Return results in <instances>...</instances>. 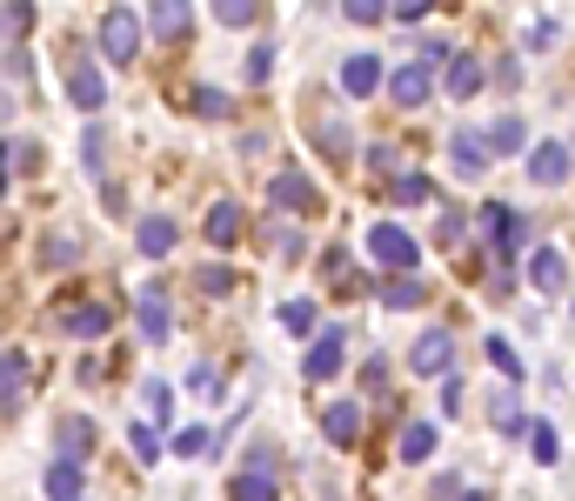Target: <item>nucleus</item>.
Returning a JSON list of instances; mask_svg holds the SVG:
<instances>
[{
    "label": "nucleus",
    "instance_id": "nucleus-2",
    "mask_svg": "<svg viewBox=\"0 0 575 501\" xmlns=\"http://www.w3.org/2000/svg\"><path fill=\"white\" fill-rule=\"evenodd\" d=\"M141 21H134V8H108L101 14V54L108 60H121V67H134V54H141Z\"/></svg>",
    "mask_w": 575,
    "mask_h": 501
},
{
    "label": "nucleus",
    "instance_id": "nucleus-6",
    "mask_svg": "<svg viewBox=\"0 0 575 501\" xmlns=\"http://www.w3.org/2000/svg\"><path fill=\"white\" fill-rule=\"evenodd\" d=\"M408 368H416V375H449L455 368V334L449 327H422L416 348H408Z\"/></svg>",
    "mask_w": 575,
    "mask_h": 501
},
{
    "label": "nucleus",
    "instance_id": "nucleus-22",
    "mask_svg": "<svg viewBox=\"0 0 575 501\" xmlns=\"http://www.w3.org/2000/svg\"><path fill=\"white\" fill-rule=\"evenodd\" d=\"M395 455H401V461H429V455H435V422H408L401 442H395Z\"/></svg>",
    "mask_w": 575,
    "mask_h": 501
},
{
    "label": "nucleus",
    "instance_id": "nucleus-41",
    "mask_svg": "<svg viewBox=\"0 0 575 501\" xmlns=\"http://www.w3.org/2000/svg\"><path fill=\"white\" fill-rule=\"evenodd\" d=\"M34 27V0H8V41H21Z\"/></svg>",
    "mask_w": 575,
    "mask_h": 501
},
{
    "label": "nucleus",
    "instance_id": "nucleus-42",
    "mask_svg": "<svg viewBox=\"0 0 575 501\" xmlns=\"http://www.w3.org/2000/svg\"><path fill=\"white\" fill-rule=\"evenodd\" d=\"M395 194H401L408 208H422V201H429V181H422V175H395Z\"/></svg>",
    "mask_w": 575,
    "mask_h": 501
},
{
    "label": "nucleus",
    "instance_id": "nucleus-29",
    "mask_svg": "<svg viewBox=\"0 0 575 501\" xmlns=\"http://www.w3.org/2000/svg\"><path fill=\"white\" fill-rule=\"evenodd\" d=\"M168 448H175L181 461H195V455H208V448H221V442H214L201 422H188V428H175V442H168Z\"/></svg>",
    "mask_w": 575,
    "mask_h": 501
},
{
    "label": "nucleus",
    "instance_id": "nucleus-36",
    "mask_svg": "<svg viewBox=\"0 0 575 501\" xmlns=\"http://www.w3.org/2000/svg\"><path fill=\"white\" fill-rule=\"evenodd\" d=\"M80 154H88V175H101V154H108V134H101V121H88V134H80Z\"/></svg>",
    "mask_w": 575,
    "mask_h": 501
},
{
    "label": "nucleus",
    "instance_id": "nucleus-34",
    "mask_svg": "<svg viewBox=\"0 0 575 501\" xmlns=\"http://www.w3.org/2000/svg\"><path fill=\"white\" fill-rule=\"evenodd\" d=\"M342 14L355 27H375V21H388V0H342Z\"/></svg>",
    "mask_w": 575,
    "mask_h": 501
},
{
    "label": "nucleus",
    "instance_id": "nucleus-25",
    "mask_svg": "<svg viewBox=\"0 0 575 501\" xmlns=\"http://www.w3.org/2000/svg\"><path fill=\"white\" fill-rule=\"evenodd\" d=\"M488 147H496V154H522V147H529V127H522L516 114H502L496 127H488Z\"/></svg>",
    "mask_w": 575,
    "mask_h": 501
},
{
    "label": "nucleus",
    "instance_id": "nucleus-27",
    "mask_svg": "<svg viewBox=\"0 0 575 501\" xmlns=\"http://www.w3.org/2000/svg\"><path fill=\"white\" fill-rule=\"evenodd\" d=\"M188 108H195L201 121H228V114H234V101H228L221 88H188Z\"/></svg>",
    "mask_w": 575,
    "mask_h": 501
},
{
    "label": "nucleus",
    "instance_id": "nucleus-13",
    "mask_svg": "<svg viewBox=\"0 0 575 501\" xmlns=\"http://www.w3.org/2000/svg\"><path fill=\"white\" fill-rule=\"evenodd\" d=\"M21 388H27V348H8V361H0V408H8V428L21 422Z\"/></svg>",
    "mask_w": 575,
    "mask_h": 501
},
{
    "label": "nucleus",
    "instance_id": "nucleus-11",
    "mask_svg": "<svg viewBox=\"0 0 575 501\" xmlns=\"http://www.w3.org/2000/svg\"><path fill=\"white\" fill-rule=\"evenodd\" d=\"M175 241H181V227L168 221V214H141V227H134V247L147 261H161V255H175Z\"/></svg>",
    "mask_w": 575,
    "mask_h": 501
},
{
    "label": "nucleus",
    "instance_id": "nucleus-16",
    "mask_svg": "<svg viewBox=\"0 0 575 501\" xmlns=\"http://www.w3.org/2000/svg\"><path fill=\"white\" fill-rule=\"evenodd\" d=\"M342 348H349V334H342V327H328V334H321V342L308 348V361H301V375H308V381H328V375H335V368H342Z\"/></svg>",
    "mask_w": 575,
    "mask_h": 501
},
{
    "label": "nucleus",
    "instance_id": "nucleus-8",
    "mask_svg": "<svg viewBox=\"0 0 575 501\" xmlns=\"http://www.w3.org/2000/svg\"><path fill=\"white\" fill-rule=\"evenodd\" d=\"M482 221H488V234H496L502 268H516V247L529 241V214H516V208H502V201H488V208H482Z\"/></svg>",
    "mask_w": 575,
    "mask_h": 501
},
{
    "label": "nucleus",
    "instance_id": "nucleus-51",
    "mask_svg": "<svg viewBox=\"0 0 575 501\" xmlns=\"http://www.w3.org/2000/svg\"><path fill=\"white\" fill-rule=\"evenodd\" d=\"M74 501H88V494H74Z\"/></svg>",
    "mask_w": 575,
    "mask_h": 501
},
{
    "label": "nucleus",
    "instance_id": "nucleus-39",
    "mask_svg": "<svg viewBox=\"0 0 575 501\" xmlns=\"http://www.w3.org/2000/svg\"><path fill=\"white\" fill-rule=\"evenodd\" d=\"M268 74H275V47H268V41H255V47H248V80L262 88Z\"/></svg>",
    "mask_w": 575,
    "mask_h": 501
},
{
    "label": "nucleus",
    "instance_id": "nucleus-50",
    "mask_svg": "<svg viewBox=\"0 0 575 501\" xmlns=\"http://www.w3.org/2000/svg\"><path fill=\"white\" fill-rule=\"evenodd\" d=\"M462 501H488V494H482V488H468V494H462Z\"/></svg>",
    "mask_w": 575,
    "mask_h": 501
},
{
    "label": "nucleus",
    "instance_id": "nucleus-7",
    "mask_svg": "<svg viewBox=\"0 0 575 501\" xmlns=\"http://www.w3.org/2000/svg\"><path fill=\"white\" fill-rule=\"evenodd\" d=\"M388 94H395V108H422L429 94H435V67L416 54V60H401L395 74H388Z\"/></svg>",
    "mask_w": 575,
    "mask_h": 501
},
{
    "label": "nucleus",
    "instance_id": "nucleus-10",
    "mask_svg": "<svg viewBox=\"0 0 575 501\" xmlns=\"http://www.w3.org/2000/svg\"><path fill=\"white\" fill-rule=\"evenodd\" d=\"M568 167H575V154H568L562 141H535V147H529V181H535V188H562Z\"/></svg>",
    "mask_w": 575,
    "mask_h": 501
},
{
    "label": "nucleus",
    "instance_id": "nucleus-17",
    "mask_svg": "<svg viewBox=\"0 0 575 501\" xmlns=\"http://www.w3.org/2000/svg\"><path fill=\"white\" fill-rule=\"evenodd\" d=\"M321 435L335 442V448H355V442H362V408H355V401L321 408Z\"/></svg>",
    "mask_w": 575,
    "mask_h": 501
},
{
    "label": "nucleus",
    "instance_id": "nucleus-46",
    "mask_svg": "<svg viewBox=\"0 0 575 501\" xmlns=\"http://www.w3.org/2000/svg\"><path fill=\"white\" fill-rule=\"evenodd\" d=\"M21 74H34V67H27V47H21V41H8V80H21Z\"/></svg>",
    "mask_w": 575,
    "mask_h": 501
},
{
    "label": "nucleus",
    "instance_id": "nucleus-24",
    "mask_svg": "<svg viewBox=\"0 0 575 501\" xmlns=\"http://www.w3.org/2000/svg\"><path fill=\"white\" fill-rule=\"evenodd\" d=\"M47 494H54V501H74V494H80V461L54 455V468H47Z\"/></svg>",
    "mask_w": 575,
    "mask_h": 501
},
{
    "label": "nucleus",
    "instance_id": "nucleus-32",
    "mask_svg": "<svg viewBox=\"0 0 575 501\" xmlns=\"http://www.w3.org/2000/svg\"><path fill=\"white\" fill-rule=\"evenodd\" d=\"M496 428H502V435H535V422L516 408V394H502V401H496Z\"/></svg>",
    "mask_w": 575,
    "mask_h": 501
},
{
    "label": "nucleus",
    "instance_id": "nucleus-26",
    "mask_svg": "<svg viewBox=\"0 0 575 501\" xmlns=\"http://www.w3.org/2000/svg\"><path fill=\"white\" fill-rule=\"evenodd\" d=\"M288 334H295V342H301V334H314V301L308 294H295V301H281V314H275Z\"/></svg>",
    "mask_w": 575,
    "mask_h": 501
},
{
    "label": "nucleus",
    "instance_id": "nucleus-43",
    "mask_svg": "<svg viewBox=\"0 0 575 501\" xmlns=\"http://www.w3.org/2000/svg\"><path fill=\"white\" fill-rule=\"evenodd\" d=\"M268 247H275V255H301V227H268Z\"/></svg>",
    "mask_w": 575,
    "mask_h": 501
},
{
    "label": "nucleus",
    "instance_id": "nucleus-3",
    "mask_svg": "<svg viewBox=\"0 0 575 501\" xmlns=\"http://www.w3.org/2000/svg\"><path fill=\"white\" fill-rule=\"evenodd\" d=\"M54 327L74 334V342H101V334L114 327V308L108 301H67V308H54Z\"/></svg>",
    "mask_w": 575,
    "mask_h": 501
},
{
    "label": "nucleus",
    "instance_id": "nucleus-21",
    "mask_svg": "<svg viewBox=\"0 0 575 501\" xmlns=\"http://www.w3.org/2000/svg\"><path fill=\"white\" fill-rule=\"evenodd\" d=\"M201 227H208V241H214V247H234V241H241V208H234V201H214Z\"/></svg>",
    "mask_w": 575,
    "mask_h": 501
},
{
    "label": "nucleus",
    "instance_id": "nucleus-44",
    "mask_svg": "<svg viewBox=\"0 0 575 501\" xmlns=\"http://www.w3.org/2000/svg\"><path fill=\"white\" fill-rule=\"evenodd\" d=\"M529 442H535V461H555V455H562V442H555V428H549V422H535V435H529Z\"/></svg>",
    "mask_w": 575,
    "mask_h": 501
},
{
    "label": "nucleus",
    "instance_id": "nucleus-38",
    "mask_svg": "<svg viewBox=\"0 0 575 501\" xmlns=\"http://www.w3.org/2000/svg\"><path fill=\"white\" fill-rule=\"evenodd\" d=\"M21 167H27V175L41 167V147H34V141H8V181L21 175Z\"/></svg>",
    "mask_w": 575,
    "mask_h": 501
},
{
    "label": "nucleus",
    "instance_id": "nucleus-33",
    "mask_svg": "<svg viewBox=\"0 0 575 501\" xmlns=\"http://www.w3.org/2000/svg\"><path fill=\"white\" fill-rule=\"evenodd\" d=\"M234 501H275V481H268L262 468H248V475H234Z\"/></svg>",
    "mask_w": 575,
    "mask_h": 501
},
{
    "label": "nucleus",
    "instance_id": "nucleus-5",
    "mask_svg": "<svg viewBox=\"0 0 575 501\" xmlns=\"http://www.w3.org/2000/svg\"><path fill=\"white\" fill-rule=\"evenodd\" d=\"M268 201H275L281 214H321V188L301 175V167H281V175L268 181Z\"/></svg>",
    "mask_w": 575,
    "mask_h": 501
},
{
    "label": "nucleus",
    "instance_id": "nucleus-1",
    "mask_svg": "<svg viewBox=\"0 0 575 501\" xmlns=\"http://www.w3.org/2000/svg\"><path fill=\"white\" fill-rule=\"evenodd\" d=\"M368 255L382 261V268H395V275H408L422 261V241L408 234V227H395V221H382V227H368Z\"/></svg>",
    "mask_w": 575,
    "mask_h": 501
},
{
    "label": "nucleus",
    "instance_id": "nucleus-15",
    "mask_svg": "<svg viewBox=\"0 0 575 501\" xmlns=\"http://www.w3.org/2000/svg\"><path fill=\"white\" fill-rule=\"evenodd\" d=\"M488 154H496V147H488L482 134H455V141H449V160H455L462 181H482V175H488Z\"/></svg>",
    "mask_w": 575,
    "mask_h": 501
},
{
    "label": "nucleus",
    "instance_id": "nucleus-31",
    "mask_svg": "<svg viewBox=\"0 0 575 501\" xmlns=\"http://www.w3.org/2000/svg\"><path fill=\"white\" fill-rule=\"evenodd\" d=\"M195 288L221 301V294H234V268H228V261H208V268H195Z\"/></svg>",
    "mask_w": 575,
    "mask_h": 501
},
{
    "label": "nucleus",
    "instance_id": "nucleus-23",
    "mask_svg": "<svg viewBox=\"0 0 575 501\" xmlns=\"http://www.w3.org/2000/svg\"><path fill=\"white\" fill-rule=\"evenodd\" d=\"M562 255H555V247H535V261H529V281L542 288V294H562Z\"/></svg>",
    "mask_w": 575,
    "mask_h": 501
},
{
    "label": "nucleus",
    "instance_id": "nucleus-49",
    "mask_svg": "<svg viewBox=\"0 0 575 501\" xmlns=\"http://www.w3.org/2000/svg\"><path fill=\"white\" fill-rule=\"evenodd\" d=\"M188 381H195V388H201V394H221V375H214V368H195V375H188Z\"/></svg>",
    "mask_w": 575,
    "mask_h": 501
},
{
    "label": "nucleus",
    "instance_id": "nucleus-20",
    "mask_svg": "<svg viewBox=\"0 0 575 501\" xmlns=\"http://www.w3.org/2000/svg\"><path fill=\"white\" fill-rule=\"evenodd\" d=\"M60 455L67 461H88L95 455V422H88V414H67V422H60Z\"/></svg>",
    "mask_w": 575,
    "mask_h": 501
},
{
    "label": "nucleus",
    "instance_id": "nucleus-4",
    "mask_svg": "<svg viewBox=\"0 0 575 501\" xmlns=\"http://www.w3.org/2000/svg\"><path fill=\"white\" fill-rule=\"evenodd\" d=\"M67 101H74L80 114H101V101H108V80H101L95 54H74V60H67Z\"/></svg>",
    "mask_w": 575,
    "mask_h": 501
},
{
    "label": "nucleus",
    "instance_id": "nucleus-14",
    "mask_svg": "<svg viewBox=\"0 0 575 501\" xmlns=\"http://www.w3.org/2000/svg\"><path fill=\"white\" fill-rule=\"evenodd\" d=\"M375 88H382V60H375V54H349V60H342V94H349V101H368Z\"/></svg>",
    "mask_w": 575,
    "mask_h": 501
},
{
    "label": "nucleus",
    "instance_id": "nucleus-37",
    "mask_svg": "<svg viewBox=\"0 0 575 501\" xmlns=\"http://www.w3.org/2000/svg\"><path fill=\"white\" fill-rule=\"evenodd\" d=\"M168 401H175V394H168V381H147V388H141V408H147V422H168Z\"/></svg>",
    "mask_w": 575,
    "mask_h": 501
},
{
    "label": "nucleus",
    "instance_id": "nucleus-9",
    "mask_svg": "<svg viewBox=\"0 0 575 501\" xmlns=\"http://www.w3.org/2000/svg\"><path fill=\"white\" fill-rule=\"evenodd\" d=\"M134 321H141V342H168V288L161 281H141V294H134Z\"/></svg>",
    "mask_w": 575,
    "mask_h": 501
},
{
    "label": "nucleus",
    "instance_id": "nucleus-45",
    "mask_svg": "<svg viewBox=\"0 0 575 501\" xmlns=\"http://www.w3.org/2000/svg\"><path fill=\"white\" fill-rule=\"evenodd\" d=\"M429 8H435V0H388V14H395V21H422Z\"/></svg>",
    "mask_w": 575,
    "mask_h": 501
},
{
    "label": "nucleus",
    "instance_id": "nucleus-47",
    "mask_svg": "<svg viewBox=\"0 0 575 501\" xmlns=\"http://www.w3.org/2000/svg\"><path fill=\"white\" fill-rule=\"evenodd\" d=\"M435 234H442V241H449V247H455V241H462V234H468V221H462V214H455V208H449V214H442V227H435Z\"/></svg>",
    "mask_w": 575,
    "mask_h": 501
},
{
    "label": "nucleus",
    "instance_id": "nucleus-48",
    "mask_svg": "<svg viewBox=\"0 0 575 501\" xmlns=\"http://www.w3.org/2000/svg\"><path fill=\"white\" fill-rule=\"evenodd\" d=\"M362 381H368V388H388V361H382V355H375V361H368V368H362Z\"/></svg>",
    "mask_w": 575,
    "mask_h": 501
},
{
    "label": "nucleus",
    "instance_id": "nucleus-28",
    "mask_svg": "<svg viewBox=\"0 0 575 501\" xmlns=\"http://www.w3.org/2000/svg\"><path fill=\"white\" fill-rule=\"evenodd\" d=\"M154 428H161V422H134V428H128V448H134V461H141V468H154V461H161V435H154Z\"/></svg>",
    "mask_w": 575,
    "mask_h": 501
},
{
    "label": "nucleus",
    "instance_id": "nucleus-18",
    "mask_svg": "<svg viewBox=\"0 0 575 501\" xmlns=\"http://www.w3.org/2000/svg\"><path fill=\"white\" fill-rule=\"evenodd\" d=\"M442 88H449V101H475V94H482V60H475V54H455V60L442 67Z\"/></svg>",
    "mask_w": 575,
    "mask_h": 501
},
{
    "label": "nucleus",
    "instance_id": "nucleus-40",
    "mask_svg": "<svg viewBox=\"0 0 575 501\" xmlns=\"http://www.w3.org/2000/svg\"><path fill=\"white\" fill-rule=\"evenodd\" d=\"M74 255H80V247H74L67 234H54V241L41 247V261H47V268H74Z\"/></svg>",
    "mask_w": 575,
    "mask_h": 501
},
{
    "label": "nucleus",
    "instance_id": "nucleus-35",
    "mask_svg": "<svg viewBox=\"0 0 575 501\" xmlns=\"http://www.w3.org/2000/svg\"><path fill=\"white\" fill-rule=\"evenodd\" d=\"M488 361H496V368H502L509 381H522V355H516V348L502 342V334H488Z\"/></svg>",
    "mask_w": 575,
    "mask_h": 501
},
{
    "label": "nucleus",
    "instance_id": "nucleus-30",
    "mask_svg": "<svg viewBox=\"0 0 575 501\" xmlns=\"http://www.w3.org/2000/svg\"><path fill=\"white\" fill-rule=\"evenodd\" d=\"M214 21L221 27H255L262 21V0H214Z\"/></svg>",
    "mask_w": 575,
    "mask_h": 501
},
{
    "label": "nucleus",
    "instance_id": "nucleus-12",
    "mask_svg": "<svg viewBox=\"0 0 575 501\" xmlns=\"http://www.w3.org/2000/svg\"><path fill=\"white\" fill-rule=\"evenodd\" d=\"M147 27L168 41V47H181L188 41V27H195V14H188V0H154L147 8Z\"/></svg>",
    "mask_w": 575,
    "mask_h": 501
},
{
    "label": "nucleus",
    "instance_id": "nucleus-19",
    "mask_svg": "<svg viewBox=\"0 0 575 501\" xmlns=\"http://www.w3.org/2000/svg\"><path fill=\"white\" fill-rule=\"evenodd\" d=\"M429 301V281L422 275H388L382 281V308H422Z\"/></svg>",
    "mask_w": 575,
    "mask_h": 501
}]
</instances>
